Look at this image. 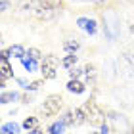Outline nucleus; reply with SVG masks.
I'll use <instances>...</instances> for the list:
<instances>
[{"label": "nucleus", "mask_w": 134, "mask_h": 134, "mask_svg": "<svg viewBox=\"0 0 134 134\" xmlns=\"http://www.w3.org/2000/svg\"><path fill=\"white\" fill-rule=\"evenodd\" d=\"M84 75V67L81 69V67H73V69H69V79H81Z\"/></svg>", "instance_id": "obj_24"}, {"label": "nucleus", "mask_w": 134, "mask_h": 134, "mask_svg": "<svg viewBox=\"0 0 134 134\" xmlns=\"http://www.w3.org/2000/svg\"><path fill=\"white\" fill-rule=\"evenodd\" d=\"M63 48L67 54H77V50L81 48V42H79V38H67L63 42Z\"/></svg>", "instance_id": "obj_17"}, {"label": "nucleus", "mask_w": 134, "mask_h": 134, "mask_svg": "<svg viewBox=\"0 0 134 134\" xmlns=\"http://www.w3.org/2000/svg\"><path fill=\"white\" fill-rule=\"evenodd\" d=\"M21 96L17 90H2V96H0V103L2 105H8V103H14L17 100H21Z\"/></svg>", "instance_id": "obj_12"}, {"label": "nucleus", "mask_w": 134, "mask_h": 134, "mask_svg": "<svg viewBox=\"0 0 134 134\" xmlns=\"http://www.w3.org/2000/svg\"><path fill=\"white\" fill-rule=\"evenodd\" d=\"M81 107L84 109V113H86V121L90 123V126H98V129H100L103 123H107L105 111L100 107V103L96 102L94 98H88Z\"/></svg>", "instance_id": "obj_2"}, {"label": "nucleus", "mask_w": 134, "mask_h": 134, "mask_svg": "<svg viewBox=\"0 0 134 134\" xmlns=\"http://www.w3.org/2000/svg\"><path fill=\"white\" fill-rule=\"evenodd\" d=\"M21 65L25 67V71L27 73H36L40 69V65H38V62H36V59H33V58H29V56H25L21 59Z\"/></svg>", "instance_id": "obj_14"}, {"label": "nucleus", "mask_w": 134, "mask_h": 134, "mask_svg": "<svg viewBox=\"0 0 134 134\" xmlns=\"http://www.w3.org/2000/svg\"><path fill=\"white\" fill-rule=\"evenodd\" d=\"M98 134H113L111 125H109V123H103V125L100 126V132H98Z\"/></svg>", "instance_id": "obj_27"}, {"label": "nucleus", "mask_w": 134, "mask_h": 134, "mask_svg": "<svg viewBox=\"0 0 134 134\" xmlns=\"http://www.w3.org/2000/svg\"><path fill=\"white\" fill-rule=\"evenodd\" d=\"M73 117H75V126H81L84 123H88L86 121V113H84L82 107H75L73 109Z\"/></svg>", "instance_id": "obj_18"}, {"label": "nucleus", "mask_w": 134, "mask_h": 134, "mask_svg": "<svg viewBox=\"0 0 134 134\" xmlns=\"http://www.w3.org/2000/svg\"><path fill=\"white\" fill-rule=\"evenodd\" d=\"M10 6H12V2H10V0H2V4H0V8H2V12L6 14V12L10 10Z\"/></svg>", "instance_id": "obj_28"}, {"label": "nucleus", "mask_w": 134, "mask_h": 134, "mask_svg": "<svg viewBox=\"0 0 134 134\" xmlns=\"http://www.w3.org/2000/svg\"><path fill=\"white\" fill-rule=\"evenodd\" d=\"M8 54H10V58H17V59H23L27 56V50H25V46H21V44H12L8 48Z\"/></svg>", "instance_id": "obj_13"}, {"label": "nucleus", "mask_w": 134, "mask_h": 134, "mask_svg": "<svg viewBox=\"0 0 134 134\" xmlns=\"http://www.w3.org/2000/svg\"><path fill=\"white\" fill-rule=\"evenodd\" d=\"M62 65L58 56L54 54H46L42 58V63H40V73H42V79L44 81H54L58 77V67Z\"/></svg>", "instance_id": "obj_4"}, {"label": "nucleus", "mask_w": 134, "mask_h": 134, "mask_svg": "<svg viewBox=\"0 0 134 134\" xmlns=\"http://www.w3.org/2000/svg\"><path fill=\"white\" fill-rule=\"evenodd\" d=\"M21 129H23V126L17 125L15 121H8V123L2 125V129H0V130H2V134H19Z\"/></svg>", "instance_id": "obj_15"}, {"label": "nucleus", "mask_w": 134, "mask_h": 134, "mask_svg": "<svg viewBox=\"0 0 134 134\" xmlns=\"http://www.w3.org/2000/svg\"><path fill=\"white\" fill-rule=\"evenodd\" d=\"M84 82L88 84L90 88L96 86V79H98V67H96L94 63H86L84 65Z\"/></svg>", "instance_id": "obj_10"}, {"label": "nucleus", "mask_w": 134, "mask_h": 134, "mask_svg": "<svg viewBox=\"0 0 134 134\" xmlns=\"http://www.w3.org/2000/svg\"><path fill=\"white\" fill-rule=\"evenodd\" d=\"M75 25L81 29V31H84L88 36H94L96 33H98V21L92 19V17H84V15H81V17H77Z\"/></svg>", "instance_id": "obj_8"}, {"label": "nucleus", "mask_w": 134, "mask_h": 134, "mask_svg": "<svg viewBox=\"0 0 134 134\" xmlns=\"http://www.w3.org/2000/svg\"><path fill=\"white\" fill-rule=\"evenodd\" d=\"M132 134H134V125H132Z\"/></svg>", "instance_id": "obj_31"}, {"label": "nucleus", "mask_w": 134, "mask_h": 134, "mask_svg": "<svg viewBox=\"0 0 134 134\" xmlns=\"http://www.w3.org/2000/svg\"><path fill=\"white\" fill-rule=\"evenodd\" d=\"M107 0H92V4H96V6H103Z\"/></svg>", "instance_id": "obj_30"}, {"label": "nucleus", "mask_w": 134, "mask_h": 134, "mask_svg": "<svg viewBox=\"0 0 134 134\" xmlns=\"http://www.w3.org/2000/svg\"><path fill=\"white\" fill-rule=\"evenodd\" d=\"M27 134H44V130H42L40 126H36V129H33V130H27Z\"/></svg>", "instance_id": "obj_29"}, {"label": "nucleus", "mask_w": 134, "mask_h": 134, "mask_svg": "<svg viewBox=\"0 0 134 134\" xmlns=\"http://www.w3.org/2000/svg\"><path fill=\"white\" fill-rule=\"evenodd\" d=\"M90 134H98V132H90Z\"/></svg>", "instance_id": "obj_32"}, {"label": "nucleus", "mask_w": 134, "mask_h": 134, "mask_svg": "<svg viewBox=\"0 0 134 134\" xmlns=\"http://www.w3.org/2000/svg\"><path fill=\"white\" fill-rule=\"evenodd\" d=\"M79 63V56L77 54H67V56L62 59V65L65 67V69H73V67H77Z\"/></svg>", "instance_id": "obj_19"}, {"label": "nucleus", "mask_w": 134, "mask_h": 134, "mask_svg": "<svg viewBox=\"0 0 134 134\" xmlns=\"http://www.w3.org/2000/svg\"><path fill=\"white\" fill-rule=\"evenodd\" d=\"M21 126L25 130H33V129H36V126H40V121H38V117H25L23 119V123H21Z\"/></svg>", "instance_id": "obj_20"}, {"label": "nucleus", "mask_w": 134, "mask_h": 134, "mask_svg": "<svg viewBox=\"0 0 134 134\" xmlns=\"http://www.w3.org/2000/svg\"><path fill=\"white\" fill-rule=\"evenodd\" d=\"M102 29L109 42H115L121 35V19L115 10H102Z\"/></svg>", "instance_id": "obj_1"}, {"label": "nucleus", "mask_w": 134, "mask_h": 134, "mask_svg": "<svg viewBox=\"0 0 134 134\" xmlns=\"http://www.w3.org/2000/svg\"><path fill=\"white\" fill-rule=\"evenodd\" d=\"M117 63H119V71H117L119 75H123L129 82H134V63L129 59V56H126V54H121Z\"/></svg>", "instance_id": "obj_7"}, {"label": "nucleus", "mask_w": 134, "mask_h": 134, "mask_svg": "<svg viewBox=\"0 0 134 134\" xmlns=\"http://www.w3.org/2000/svg\"><path fill=\"white\" fill-rule=\"evenodd\" d=\"M67 92H71V94H84L86 92V88H88V84L86 82H82L81 79H69V82H67Z\"/></svg>", "instance_id": "obj_11"}, {"label": "nucleus", "mask_w": 134, "mask_h": 134, "mask_svg": "<svg viewBox=\"0 0 134 134\" xmlns=\"http://www.w3.org/2000/svg\"><path fill=\"white\" fill-rule=\"evenodd\" d=\"M63 123L67 125V126H75V117H73V109H67V111L63 113Z\"/></svg>", "instance_id": "obj_22"}, {"label": "nucleus", "mask_w": 134, "mask_h": 134, "mask_svg": "<svg viewBox=\"0 0 134 134\" xmlns=\"http://www.w3.org/2000/svg\"><path fill=\"white\" fill-rule=\"evenodd\" d=\"M42 82H44V79H38V81H33L31 84H29V90L27 92H36L40 86H42Z\"/></svg>", "instance_id": "obj_25"}, {"label": "nucleus", "mask_w": 134, "mask_h": 134, "mask_svg": "<svg viewBox=\"0 0 134 134\" xmlns=\"http://www.w3.org/2000/svg\"><path fill=\"white\" fill-rule=\"evenodd\" d=\"M63 107V98L59 94H48L44 98V103L40 105V111L44 117H56Z\"/></svg>", "instance_id": "obj_5"}, {"label": "nucleus", "mask_w": 134, "mask_h": 134, "mask_svg": "<svg viewBox=\"0 0 134 134\" xmlns=\"http://www.w3.org/2000/svg\"><path fill=\"white\" fill-rule=\"evenodd\" d=\"M115 75H117V73H115L113 63H111V62H107V63H105V79H107V82H109V84H113Z\"/></svg>", "instance_id": "obj_21"}, {"label": "nucleus", "mask_w": 134, "mask_h": 134, "mask_svg": "<svg viewBox=\"0 0 134 134\" xmlns=\"http://www.w3.org/2000/svg\"><path fill=\"white\" fill-rule=\"evenodd\" d=\"M107 119H109L113 134H132V123L125 113L111 109V111H107Z\"/></svg>", "instance_id": "obj_3"}, {"label": "nucleus", "mask_w": 134, "mask_h": 134, "mask_svg": "<svg viewBox=\"0 0 134 134\" xmlns=\"http://www.w3.org/2000/svg\"><path fill=\"white\" fill-rule=\"evenodd\" d=\"M67 129V125L63 123V119H59V121H54V123L48 126V132L46 134H63Z\"/></svg>", "instance_id": "obj_16"}, {"label": "nucleus", "mask_w": 134, "mask_h": 134, "mask_svg": "<svg viewBox=\"0 0 134 134\" xmlns=\"http://www.w3.org/2000/svg\"><path fill=\"white\" fill-rule=\"evenodd\" d=\"M56 14H58V10L54 8L48 0H36V6H35V10H33V15L38 21H50V19L56 17Z\"/></svg>", "instance_id": "obj_6"}, {"label": "nucleus", "mask_w": 134, "mask_h": 134, "mask_svg": "<svg viewBox=\"0 0 134 134\" xmlns=\"http://www.w3.org/2000/svg\"><path fill=\"white\" fill-rule=\"evenodd\" d=\"M27 56L33 58V59H36V62H40V59H42V52L38 50V48H29V50H27Z\"/></svg>", "instance_id": "obj_23"}, {"label": "nucleus", "mask_w": 134, "mask_h": 134, "mask_svg": "<svg viewBox=\"0 0 134 134\" xmlns=\"http://www.w3.org/2000/svg\"><path fill=\"white\" fill-rule=\"evenodd\" d=\"M15 82L19 84V86H21L23 90H29V84H31V82L27 81V79H21V77H15Z\"/></svg>", "instance_id": "obj_26"}, {"label": "nucleus", "mask_w": 134, "mask_h": 134, "mask_svg": "<svg viewBox=\"0 0 134 134\" xmlns=\"http://www.w3.org/2000/svg\"><path fill=\"white\" fill-rule=\"evenodd\" d=\"M8 79H15L14 77V69H12V65H10V59L2 56L0 58V88L6 90V81Z\"/></svg>", "instance_id": "obj_9"}]
</instances>
